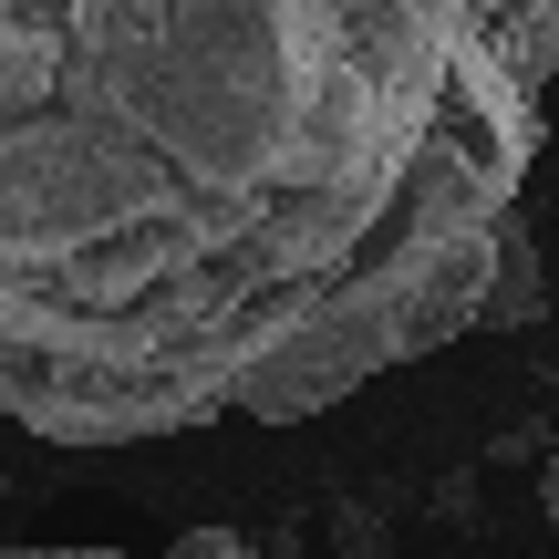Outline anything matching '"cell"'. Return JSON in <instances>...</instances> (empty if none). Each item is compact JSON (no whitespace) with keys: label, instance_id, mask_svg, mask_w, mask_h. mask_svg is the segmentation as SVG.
Masks as SVG:
<instances>
[{"label":"cell","instance_id":"2","mask_svg":"<svg viewBox=\"0 0 559 559\" xmlns=\"http://www.w3.org/2000/svg\"><path fill=\"white\" fill-rule=\"evenodd\" d=\"M0 559H270V549L228 539V528H187L177 549H0Z\"/></svg>","mask_w":559,"mask_h":559},{"label":"cell","instance_id":"3","mask_svg":"<svg viewBox=\"0 0 559 559\" xmlns=\"http://www.w3.org/2000/svg\"><path fill=\"white\" fill-rule=\"evenodd\" d=\"M539 508H549V528H559V445H549V466H539Z\"/></svg>","mask_w":559,"mask_h":559},{"label":"cell","instance_id":"1","mask_svg":"<svg viewBox=\"0 0 559 559\" xmlns=\"http://www.w3.org/2000/svg\"><path fill=\"white\" fill-rule=\"evenodd\" d=\"M559 0H0V415L300 425L477 332Z\"/></svg>","mask_w":559,"mask_h":559}]
</instances>
